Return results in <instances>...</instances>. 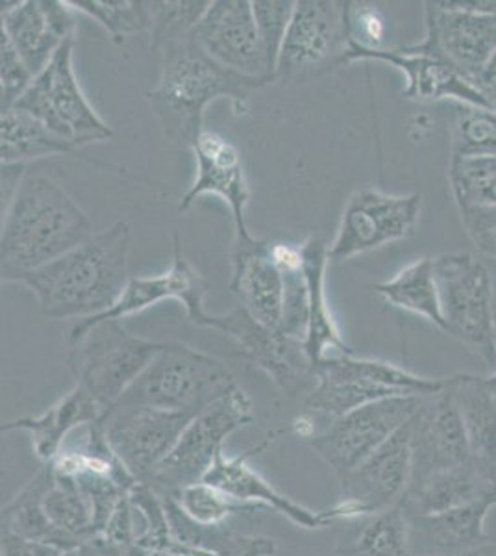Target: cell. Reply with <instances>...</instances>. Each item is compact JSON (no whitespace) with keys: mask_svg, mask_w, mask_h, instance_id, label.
<instances>
[{"mask_svg":"<svg viewBox=\"0 0 496 556\" xmlns=\"http://www.w3.org/2000/svg\"><path fill=\"white\" fill-rule=\"evenodd\" d=\"M411 484L424 481L430 475L472 464L450 377L441 392L424 397L411 419Z\"/></svg>","mask_w":496,"mask_h":556,"instance_id":"cell-17","label":"cell"},{"mask_svg":"<svg viewBox=\"0 0 496 556\" xmlns=\"http://www.w3.org/2000/svg\"><path fill=\"white\" fill-rule=\"evenodd\" d=\"M484 382L485 386H487V390H489L491 395H493L496 401V371L495 374L489 375V377H485Z\"/></svg>","mask_w":496,"mask_h":556,"instance_id":"cell-50","label":"cell"},{"mask_svg":"<svg viewBox=\"0 0 496 556\" xmlns=\"http://www.w3.org/2000/svg\"><path fill=\"white\" fill-rule=\"evenodd\" d=\"M212 2L207 0H164L151 2L152 49L162 51L167 45L188 38L199 25Z\"/></svg>","mask_w":496,"mask_h":556,"instance_id":"cell-39","label":"cell"},{"mask_svg":"<svg viewBox=\"0 0 496 556\" xmlns=\"http://www.w3.org/2000/svg\"><path fill=\"white\" fill-rule=\"evenodd\" d=\"M270 241L254 236L233 243L230 290L243 311L267 329L280 330L283 311V275L272 258Z\"/></svg>","mask_w":496,"mask_h":556,"instance_id":"cell-23","label":"cell"},{"mask_svg":"<svg viewBox=\"0 0 496 556\" xmlns=\"http://www.w3.org/2000/svg\"><path fill=\"white\" fill-rule=\"evenodd\" d=\"M351 2L298 0L278 58L277 78L308 83L345 64Z\"/></svg>","mask_w":496,"mask_h":556,"instance_id":"cell-9","label":"cell"},{"mask_svg":"<svg viewBox=\"0 0 496 556\" xmlns=\"http://www.w3.org/2000/svg\"><path fill=\"white\" fill-rule=\"evenodd\" d=\"M454 397L463 419L472 466L496 482V401L482 377H450Z\"/></svg>","mask_w":496,"mask_h":556,"instance_id":"cell-28","label":"cell"},{"mask_svg":"<svg viewBox=\"0 0 496 556\" xmlns=\"http://www.w3.org/2000/svg\"><path fill=\"white\" fill-rule=\"evenodd\" d=\"M471 86L484 99L485 106L496 112V54L491 58L484 70L478 73Z\"/></svg>","mask_w":496,"mask_h":556,"instance_id":"cell-47","label":"cell"},{"mask_svg":"<svg viewBox=\"0 0 496 556\" xmlns=\"http://www.w3.org/2000/svg\"><path fill=\"white\" fill-rule=\"evenodd\" d=\"M267 84L217 64L188 36L162 49L160 80L147 97L165 136L193 149L206 130L204 112L212 102L230 99L233 112L243 115L252 93Z\"/></svg>","mask_w":496,"mask_h":556,"instance_id":"cell-2","label":"cell"},{"mask_svg":"<svg viewBox=\"0 0 496 556\" xmlns=\"http://www.w3.org/2000/svg\"><path fill=\"white\" fill-rule=\"evenodd\" d=\"M67 340V364L76 386L86 390L104 414L119 403L165 345L128 332L117 319L76 323Z\"/></svg>","mask_w":496,"mask_h":556,"instance_id":"cell-4","label":"cell"},{"mask_svg":"<svg viewBox=\"0 0 496 556\" xmlns=\"http://www.w3.org/2000/svg\"><path fill=\"white\" fill-rule=\"evenodd\" d=\"M60 556H107L106 547L101 542V538H93L89 542L62 551Z\"/></svg>","mask_w":496,"mask_h":556,"instance_id":"cell-48","label":"cell"},{"mask_svg":"<svg viewBox=\"0 0 496 556\" xmlns=\"http://www.w3.org/2000/svg\"><path fill=\"white\" fill-rule=\"evenodd\" d=\"M36 76L26 67L10 39L0 33V110L15 106Z\"/></svg>","mask_w":496,"mask_h":556,"instance_id":"cell-41","label":"cell"},{"mask_svg":"<svg viewBox=\"0 0 496 556\" xmlns=\"http://www.w3.org/2000/svg\"><path fill=\"white\" fill-rule=\"evenodd\" d=\"M162 497H164L165 510L169 518L170 532L178 542L220 556L277 555L278 545L275 540L230 531L225 525L195 523L180 510V506L176 505L170 495H162Z\"/></svg>","mask_w":496,"mask_h":556,"instance_id":"cell-30","label":"cell"},{"mask_svg":"<svg viewBox=\"0 0 496 556\" xmlns=\"http://www.w3.org/2000/svg\"><path fill=\"white\" fill-rule=\"evenodd\" d=\"M193 416L143 405H117L99 419L110 447L138 482L151 481Z\"/></svg>","mask_w":496,"mask_h":556,"instance_id":"cell-13","label":"cell"},{"mask_svg":"<svg viewBox=\"0 0 496 556\" xmlns=\"http://www.w3.org/2000/svg\"><path fill=\"white\" fill-rule=\"evenodd\" d=\"M496 156V112L484 106L458 104L450 159Z\"/></svg>","mask_w":496,"mask_h":556,"instance_id":"cell-37","label":"cell"},{"mask_svg":"<svg viewBox=\"0 0 496 556\" xmlns=\"http://www.w3.org/2000/svg\"><path fill=\"white\" fill-rule=\"evenodd\" d=\"M374 290L390 306L424 317L445 332L434 258L415 260L414 264L400 269L391 280L374 286Z\"/></svg>","mask_w":496,"mask_h":556,"instance_id":"cell-31","label":"cell"},{"mask_svg":"<svg viewBox=\"0 0 496 556\" xmlns=\"http://www.w3.org/2000/svg\"><path fill=\"white\" fill-rule=\"evenodd\" d=\"M422 401L421 395L374 401L328 424L309 440V445L341 481L403 429L419 412Z\"/></svg>","mask_w":496,"mask_h":556,"instance_id":"cell-10","label":"cell"},{"mask_svg":"<svg viewBox=\"0 0 496 556\" xmlns=\"http://www.w3.org/2000/svg\"><path fill=\"white\" fill-rule=\"evenodd\" d=\"M207 282L195 267L189 264L182 253L180 245V236L175 235V258L169 271L162 273L157 277H132L126 286L123 298L115 304L112 311L102 314L99 317L76 321L78 325H91L97 321H110L123 317L133 316L139 312L147 311L149 306L176 299L183 304L188 319L196 325H204L207 312L204 308V299H206Z\"/></svg>","mask_w":496,"mask_h":556,"instance_id":"cell-21","label":"cell"},{"mask_svg":"<svg viewBox=\"0 0 496 556\" xmlns=\"http://www.w3.org/2000/svg\"><path fill=\"white\" fill-rule=\"evenodd\" d=\"M169 519V518H167ZM123 556H220L207 551L196 549L191 545L178 542L169 525L157 527L152 531L141 532L136 536L132 547Z\"/></svg>","mask_w":496,"mask_h":556,"instance_id":"cell-42","label":"cell"},{"mask_svg":"<svg viewBox=\"0 0 496 556\" xmlns=\"http://www.w3.org/2000/svg\"><path fill=\"white\" fill-rule=\"evenodd\" d=\"M448 182L458 208L496 206V156L450 159Z\"/></svg>","mask_w":496,"mask_h":556,"instance_id":"cell-36","label":"cell"},{"mask_svg":"<svg viewBox=\"0 0 496 556\" xmlns=\"http://www.w3.org/2000/svg\"><path fill=\"white\" fill-rule=\"evenodd\" d=\"M496 506V492L448 513L408 518L414 556H469L489 544L485 519Z\"/></svg>","mask_w":496,"mask_h":556,"instance_id":"cell-24","label":"cell"},{"mask_svg":"<svg viewBox=\"0 0 496 556\" xmlns=\"http://www.w3.org/2000/svg\"><path fill=\"white\" fill-rule=\"evenodd\" d=\"M354 527L340 538V556H414L409 545L408 516L400 505L356 519Z\"/></svg>","mask_w":496,"mask_h":556,"instance_id":"cell-32","label":"cell"},{"mask_svg":"<svg viewBox=\"0 0 496 556\" xmlns=\"http://www.w3.org/2000/svg\"><path fill=\"white\" fill-rule=\"evenodd\" d=\"M469 556H496V544L484 545V547H480Z\"/></svg>","mask_w":496,"mask_h":556,"instance_id":"cell-49","label":"cell"},{"mask_svg":"<svg viewBox=\"0 0 496 556\" xmlns=\"http://www.w3.org/2000/svg\"><path fill=\"white\" fill-rule=\"evenodd\" d=\"M69 2L23 0L2 2V30L20 52L31 75L38 76L67 39L76 36Z\"/></svg>","mask_w":496,"mask_h":556,"instance_id":"cell-18","label":"cell"},{"mask_svg":"<svg viewBox=\"0 0 496 556\" xmlns=\"http://www.w3.org/2000/svg\"><path fill=\"white\" fill-rule=\"evenodd\" d=\"M202 327L230 336L241 353L265 371L288 397H296L301 393L309 395L317 384L315 366L304 342L283 334L282 330L267 329L241 306L222 316L207 314Z\"/></svg>","mask_w":496,"mask_h":556,"instance_id":"cell-14","label":"cell"},{"mask_svg":"<svg viewBox=\"0 0 496 556\" xmlns=\"http://www.w3.org/2000/svg\"><path fill=\"white\" fill-rule=\"evenodd\" d=\"M130 227L119 222L94 232L67 254L36 271L17 273L2 282L21 285L36 295L51 319H91L112 311L130 282Z\"/></svg>","mask_w":496,"mask_h":556,"instance_id":"cell-1","label":"cell"},{"mask_svg":"<svg viewBox=\"0 0 496 556\" xmlns=\"http://www.w3.org/2000/svg\"><path fill=\"white\" fill-rule=\"evenodd\" d=\"M445 334L496 366L495 293L487 267L469 253L434 258Z\"/></svg>","mask_w":496,"mask_h":556,"instance_id":"cell-6","label":"cell"},{"mask_svg":"<svg viewBox=\"0 0 496 556\" xmlns=\"http://www.w3.org/2000/svg\"><path fill=\"white\" fill-rule=\"evenodd\" d=\"M495 492L496 482H491L472 464H466L411 484L398 505L408 518H422L448 513Z\"/></svg>","mask_w":496,"mask_h":556,"instance_id":"cell-27","label":"cell"},{"mask_svg":"<svg viewBox=\"0 0 496 556\" xmlns=\"http://www.w3.org/2000/svg\"><path fill=\"white\" fill-rule=\"evenodd\" d=\"M466 235L478 253L496 260V206L458 208Z\"/></svg>","mask_w":496,"mask_h":556,"instance_id":"cell-43","label":"cell"},{"mask_svg":"<svg viewBox=\"0 0 496 556\" xmlns=\"http://www.w3.org/2000/svg\"><path fill=\"white\" fill-rule=\"evenodd\" d=\"M75 151L67 139L60 138L34 115L17 108L0 115V160L2 164H28L30 160Z\"/></svg>","mask_w":496,"mask_h":556,"instance_id":"cell-33","label":"cell"},{"mask_svg":"<svg viewBox=\"0 0 496 556\" xmlns=\"http://www.w3.org/2000/svg\"><path fill=\"white\" fill-rule=\"evenodd\" d=\"M170 497L191 521L199 525H225L236 514L259 513L258 508L230 500L227 493L204 481L170 493Z\"/></svg>","mask_w":496,"mask_h":556,"instance_id":"cell-38","label":"cell"},{"mask_svg":"<svg viewBox=\"0 0 496 556\" xmlns=\"http://www.w3.org/2000/svg\"><path fill=\"white\" fill-rule=\"evenodd\" d=\"M254 421V406L249 393L238 386L232 392L196 414L156 471L147 482L157 493L170 495L182 488L204 481L225 443L238 430Z\"/></svg>","mask_w":496,"mask_h":556,"instance_id":"cell-7","label":"cell"},{"mask_svg":"<svg viewBox=\"0 0 496 556\" xmlns=\"http://www.w3.org/2000/svg\"><path fill=\"white\" fill-rule=\"evenodd\" d=\"M75 43L76 38H71L62 45L51 64L34 78L25 96L12 108L34 115L44 127L78 149L114 138V128L94 112L78 83L73 62Z\"/></svg>","mask_w":496,"mask_h":556,"instance_id":"cell-8","label":"cell"},{"mask_svg":"<svg viewBox=\"0 0 496 556\" xmlns=\"http://www.w3.org/2000/svg\"><path fill=\"white\" fill-rule=\"evenodd\" d=\"M414 419V417H411ZM411 419L358 468L341 479V501L333 506L335 521L382 513L403 501L414 471Z\"/></svg>","mask_w":496,"mask_h":556,"instance_id":"cell-15","label":"cell"},{"mask_svg":"<svg viewBox=\"0 0 496 556\" xmlns=\"http://www.w3.org/2000/svg\"><path fill=\"white\" fill-rule=\"evenodd\" d=\"M383 62L393 65L406 76V88L403 96L415 102H437L453 99L458 104L485 106L484 99L476 89L467 83L463 76L456 73L450 65L437 58L417 52L411 47L403 49H369L352 41L346 51L345 64L352 62Z\"/></svg>","mask_w":496,"mask_h":556,"instance_id":"cell-19","label":"cell"},{"mask_svg":"<svg viewBox=\"0 0 496 556\" xmlns=\"http://www.w3.org/2000/svg\"><path fill=\"white\" fill-rule=\"evenodd\" d=\"M104 412L80 386L63 395L56 405L39 416L21 417L2 425V430H25L31 438V450L43 464H52L63 451L71 432L89 427L101 419Z\"/></svg>","mask_w":496,"mask_h":556,"instance_id":"cell-25","label":"cell"},{"mask_svg":"<svg viewBox=\"0 0 496 556\" xmlns=\"http://www.w3.org/2000/svg\"><path fill=\"white\" fill-rule=\"evenodd\" d=\"M238 386L230 367L215 356L183 343L165 342L117 405L152 406L195 417Z\"/></svg>","mask_w":496,"mask_h":556,"instance_id":"cell-5","label":"cell"},{"mask_svg":"<svg viewBox=\"0 0 496 556\" xmlns=\"http://www.w3.org/2000/svg\"><path fill=\"white\" fill-rule=\"evenodd\" d=\"M427 36L409 45L450 65L471 84L496 54V13L472 2H427Z\"/></svg>","mask_w":496,"mask_h":556,"instance_id":"cell-12","label":"cell"},{"mask_svg":"<svg viewBox=\"0 0 496 556\" xmlns=\"http://www.w3.org/2000/svg\"><path fill=\"white\" fill-rule=\"evenodd\" d=\"M293 0H252V12L258 26L259 38L264 45L265 56L269 64V75L277 80V65L283 39L290 28L293 12Z\"/></svg>","mask_w":496,"mask_h":556,"instance_id":"cell-40","label":"cell"},{"mask_svg":"<svg viewBox=\"0 0 496 556\" xmlns=\"http://www.w3.org/2000/svg\"><path fill=\"white\" fill-rule=\"evenodd\" d=\"M495 325H496V312H495Z\"/></svg>","mask_w":496,"mask_h":556,"instance_id":"cell-52","label":"cell"},{"mask_svg":"<svg viewBox=\"0 0 496 556\" xmlns=\"http://www.w3.org/2000/svg\"><path fill=\"white\" fill-rule=\"evenodd\" d=\"M301 253L302 269L306 275L309 293V325L304 348H306L309 361L317 367L322 361L332 356L330 353L346 356V354H354V351L341 338L338 323L333 319L330 304L327 301L325 273L330 264L328 245L322 243L319 236H309L308 240L302 243Z\"/></svg>","mask_w":496,"mask_h":556,"instance_id":"cell-26","label":"cell"},{"mask_svg":"<svg viewBox=\"0 0 496 556\" xmlns=\"http://www.w3.org/2000/svg\"><path fill=\"white\" fill-rule=\"evenodd\" d=\"M249 451L236 458L228 456L227 453H220L204 477V482L227 493L230 500L254 506L259 513L272 510L306 531H319L335 521L332 508L314 510L278 492L277 488L264 479L256 469L249 466Z\"/></svg>","mask_w":496,"mask_h":556,"instance_id":"cell-22","label":"cell"},{"mask_svg":"<svg viewBox=\"0 0 496 556\" xmlns=\"http://www.w3.org/2000/svg\"><path fill=\"white\" fill-rule=\"evenodd\" d=\"M80 204L44 175H26L10 208L2 214V280L36 271L93 236Z\"/></svg>","mask_w":496,"mask_h":556,"instance_id":"cell-3","label":"cell"},{"mask_svg":"<svg viewBox=\"0 0 496 556\" xmlns=\"http://www.w3.org/2000/svg\"><path fill=\"white\" fill-rule=\"evenodd\" d=\"M348 23H351L352 41L369 49H378L383 34V20L374 8L351 2Z\"/></svg>","mask_w":496,"mask_h":556,"instance_id":"cell-44","label":"cell"},{"mask_svg":"<svg viewBox=\"0 0 496 556\" xmlns=\"http://www.w3.org/2000/svg\"><path fill=\"white\" fill-rule=\"evenodd\" d=\"M43 506L52 523L56 525L63 534L73 538L76 544H84L97 538L91 503L69 475L54 471L52 484L44 493Z\"/></svg>","mask_w":496,"mask_h":556,"instance_id":"cell-34","label":"cell"},{"mask_svg":"<svg viewBox=\"0 0 496 556\" xmlns=\"http://www.w3.org/2000/svg\"><path fill=\"white\" fill-rule=\"evenodd\" d=\"M193 152L196 156V180L183 195L178 210L186 212L202 195L220 197L232 212L236 238H251L245 215L251 190L238 149L219 134L204 130L193 147Z\"/></svg>","mask_w":496,"mask_h":556,"instance_id":"cell-20","label":"cell"},{"mask_svg":"<svg viewBox=\"0 0 496 556\" xmlns=\"http://www.w3.org/2000/svg\"><path fill=\"white\" fill-rule=\"evenodd\" d=\"M104 547H106V545H104ZM106 551H107V556H123V555H119V553H115V551L107 549V547H106Z\"/></svg>","mask_w":496,"mask_h":556,"instance_id":"cell-51","label":"cell"},{"mask_svg":"<svg viewBox=\"0 0 496 556\" xmlns=\"http://www.w3.org/2000/svg\"><path fill=\"white\" fill-rule=\"evenodd\" d=\"M0 553L2 556H60L62 551L51 545L28 542L25 538L15 536L12 532H0Z\"/></svg>","mask_w":496,"mask_h":556,"instance_id":"cell-45","label":"cell"},{"mask_svg":"<svg viewBox=\"0 0 496 556\" xmlns=\"http://www.w3.org/2000/svg\"><path fill=\"white\" fill-rule=\"evenodd\" d=\"M52 479L54 471L51 464H43V468L2 508V531L12 532L28 542L51 545L60 551L71 549L80 544L63 534L44 513L43 497L52 484Z\"/></svg>","mask_w":496,"mask_h":556,"instance_id":"cell-29","label":"cell"},{"mask_svg":"<svg viewBox=\"0 0 496 556\" xmlns=\"http://www.w3.org/2000/svg\"><path fill=\"white\" fill-rule=\"evenodd\" d=\"M421 193L390 195L374 188L354 191L343 210L338 235L328 245V258L345 262L411 238L421 219Z\"/></svg>","mask_w":496,"mask_h":556,"instance_id":"cell-11","label":"cell"},{"mask_svg":"<svg viewBox=\"0 0 496 556\" xmlns=\"http://www.w3.org/2000/svg\"><path fill=\"white\" fill-rule=\"evenodd\" d=\"M189 36L222 67L272 83L251 0H215Z\"/></svg>","mask_w":496,"mask_h":556,"instance_id":"cell-16","label":"cell"},{"mask_svg":"<svg viewBox=\"0 0 496 556\" xmlns=\"http://www.w3.org/2000/svg\"><path fill=\"white\" fill-rule=\"evenodd\" d=\"M75 12L86 13L114 39L151 30V2L145 0H67Z\"/></svg>","mask_w":496,"mask_h":556,"instance_id":"cell-35","label":"cell"},{"mask_svg":"<svg viewBox=\"0 0 496 556\" xmlns=\"http://www.w3.org/2000/svg\"><path fill=\"white\" fill-rule=\"evenodd\" d=\"M25 178L26 164H2V214L10 208Z\"/></svg>","mask_w":496,"mask_h":556,"instance_id":"cell-46","label":"cell"}]
</instances>
